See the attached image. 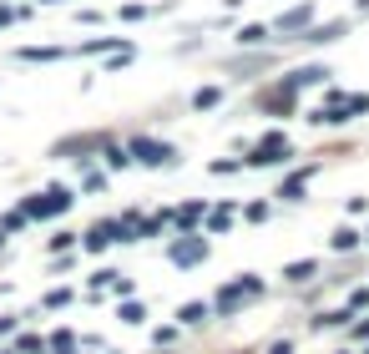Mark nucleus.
Returning <instances> with one entry per match:
<instances>
[{
    "label": "nucleus",
    "instance_id": "f257e3e1",
    "mask_svg": "<svg viewBox=\"0 0 369 354\" xmlns=\"http://www.w3.org/2000/svg\"><path fill=\"white\" fill-rule=\"evenodd\" d=\"M248 162H253V167H269V162H289V137H279V132H274V137H263V142H258V152H253Z\"/></svg>",
    "mask_w": 369,
    "mask_h": 354
},
{
    "label": "nucleus",
    "instance_id": "f03ea898",
    "mask_svg": "<svg viewBox=\"0 0 369 354\" xmlns=\"http://www.w3.org/2000/svg\"><path fill=\"white\" fill-rule=\"evenodd\" d=\"M61 208H71V193L66 188H51L46 198H36L26 213H36V218H51V213H61Z\"/></svg>",
    "mask_w": 369,
    "mask_h": 354
},
{
    "label": "nucleus",
    "instance_id": "7ed1b4c3",
    "mask_svg": "<svg viewBox=\"0 0 369 354\" xmlns=\"http://www.w3.org/2000/svg\"><path fill=\"white\" fill-rule=\"evenodd\" d=\"M142 162H152V167H162V162H172V147H157V142H137L132 147Z\"/></svg>",
    "mask_w": 369,
    "mask_h": 354
},
{
    "label": "nucleus",
    "instance_id": "20e7f679",
    "mask_svg": "<svg viewBox=\"0 0 369 354\" xmlns=\"http://www.w3.org/2000/svg\"><path fill=\"white\" fill-rule=\"evenodd\" d=\"M202 253H207V243H202V238H192V243H182V248H172V258H177V263H197Z\"/></svg>",
    "mask_w": 369,
    "mask_h": 354
},
{
    "label": "nucleus",
    "instance_id": "39448f33",
    "mask_svg": "<svg viewBox=\"0 0 369 354\" xmlns=\"http://www.w3.org/2000/svg\"><path fill=\"white\" fill-rule=\"evenodd\" d=\"M344 36V21H329V26H319V31H308L303 41H339Z\"/></svg>",
    "mask_w": 369,
    "mask_h": 354
},
{
    "label": "nucleus",
    "instance_id": "423d86ee",
    "mask_svg": "<svg viewBox=\"0 0 369 354\" xmlns=\"http://www.w3.org/2000/svg\"><path fill=\"white\" fill-rule=\"evenodd\" d=\"M324 76H329L324 66H303V71L293 76V86H313V81H324Z\"/></svg>",
    "mask_w": 369,
    "mask_h": 354
},
{
    "label": "nucleus",
    "instance_id": "0eeeda50",
    "mask_svg": "<svg viewBox=\"0 0 369 354\" xmlns=\"http://www.w3.org/2000/svg\"><path fill=\"white\" fill-rule=\"evenodd\" d=\"M207 314H213V309H207V304H182V324H202Z\"/></svg>",
    "mask_w": 369,
    "mask_h": 354
},
{
    "label": "nucleus",
    "instance_id": "6e6552de",
    "mask_svg": "<svg viewBox=\"0 0 369 354\" xmlns=\"http://www.w3.org/2000/svg\"><path fill=\"white\" fill-rule=\"evenodd\" d=\"M303 21H308V6H298V11H289V16L279 21V31H298Z\"/></svg>",
    "mask_w": 369,
    "mask_h": 354
},
{
    "label": "nucleus",
    "instance_id": "1a4fd4ad",
    "mask_svg": "<svg viewBox=\"0 0 369 354\" xmlns=\"http://www.w3.org/2000/svg\"><path fill=\"white\" fill-rule=\"evenodd\" d=\"M308 273H313V263H308V258H303V263H289V268H284V278H289V283H303Z\"/></svg>",
    "mask_w": 369,
    "mask_h": 354
},
{
    "label": "nucleus",
    "instance_id": "9d476101",
    "mask_svg": "<svg viewBox=\"0 0 369 354\" xmlns=\"http://www.w3.org/2000/svg\"><path fill=\"white\" fill-rule=\"evenodd\" d=\"M303 183H308V172H298V177H289V183L279 188V198H298V193H303Z\"/></svg>",
    "mask_w": 369,
    "mask_h": 354
},
{
    "label": "nucleus",
    "instance_id": "9b49d317",
    "mask_svg": "<svg viewBox=\"0 0 369 354\" xmlns=\"http://www.w3.org/2000/svg\"><path fill=\"white\" fill-rule=\"evenodd\" d=\"M238 41H243V46H263V41H269V31H263V26H248V31H238Z\"/></svg>",
    "mask_w": 369,
    "mask_h": 354
}]
</instances>
